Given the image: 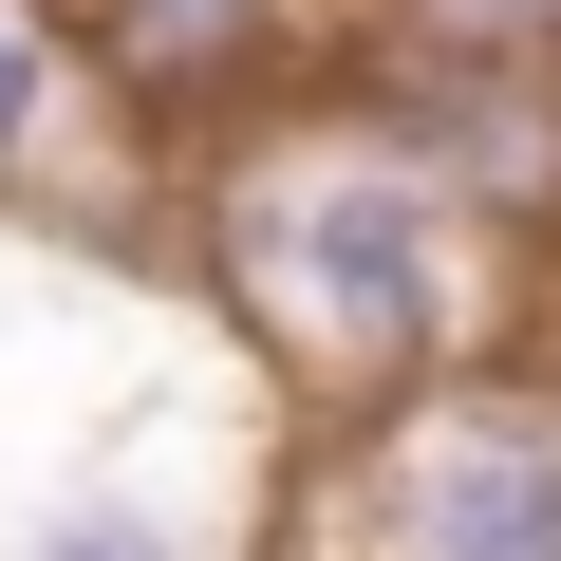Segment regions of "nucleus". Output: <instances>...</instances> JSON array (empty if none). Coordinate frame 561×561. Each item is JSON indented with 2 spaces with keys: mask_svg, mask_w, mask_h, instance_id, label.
<instances>
[{
  "mask_svg": "<svg viewBox=\"0 0 561 561\" xmlns=\"http://www.w3.org/2000/svg\"><path fill=\"white\" fill-rule=\"evenodd\" d=\"M76 113H94V76L57 57V20H38V0H0V187H20Z\"/></svg>",
  "mask_w": 561,
  "mask_h": 561,
  "instance_id": "nucleus-4",
  "label": "nucleus"
},
{
  "mask_svg": "<svg viewBox=\"0 0 561 561\" xmlns=\"http://www.w3.org/2000/svg\"><path fill=\"white\" fill-rule=\"evenodd\" d=\"M20 561H206V524L187 505H150V486H76V505H38V542Z\"/></svg>",
  "mask_w": 561,
  "mask_h": 561,
  "instance_id": "nucleus-5",
  "label": "nucleus"
},
{
  "mask_svg": "<svg viewBox=\"0 0 561 561\" xmlns=\"http://www.w3.org/2000/svg\"><path fill=\"white\" fill-rule=\"evenodd\" d=\"M206 280L319 431H356V412H393L468 356V206L412 150H375L356 113L206 169Z\"/></svg>",
  "mask_w": 561,
  "mask_h": 561,
  "instance_id": "nucleus-1",
  "label": "nucleus"
},
{
  "mask_svg": "<svg viewBox=\"0 0 561 561\" xmlns=\"http://www.w3.org/2000/svg\"><path fill=\"white\" fill-rule=\"evenodd\" d=\"M300 561H561V393L431 375L337 431Z\"/></svg>",
  "mask_w": 561,
  "mask_h": 561,
  "instance_id": "nucleus-2",
  "label": "nucleus"
},
{
  "mask_svg": "<svg viewBox=\"0 0 561 561\" xmlns=\"http://www.w3.org/2000/svg\"><path fill=\"white\" fill-rule=\"evenodd\" d=\"M262 57H280V0H113V76L150 113H225Z\"/></svg>",
  "mask_w": 561,
  "mask_h": 561,
  "instance_id": "nucleus-3",
  "label": "nucleus"
}]
</instances>
